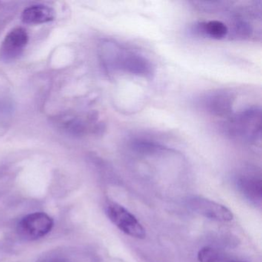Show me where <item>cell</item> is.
Wrapping results in <instances>:
<instances>
[{"mask_svg":"<svg viewBox=\"0 0 262 262\" xmlns=\"http://www.w3.org/2000/svg\"><path fill=\"white\" fill-rule=\"evenodd\" d=\"M98 52L101 65L110 76L125 74L143 79L154 76V66L147 56L119 41L102 39Z\"/></svg>","mask_w":262,"mask_h":262,"instance_id":"obj_1","label":"cell"},{"mask_svg":"<svg viewBox=\"0 0 262 262\" xmlns=\"http://www.w3.org/2000/svg\"><path fill=\"white\" fill-rule=\"evenodd\" d=\"M228 139L245 145H257L261 139V108L246 107L226 118L221 125Z\"/></svg>","mask_w":262,"mask_h":262,"instance_id":"obj_2","label":"cell"},{"mask_svg":"<svg viewBox=\"0 0 262 262\" xmlns=\"http://www.w3.org/2000/svg\"><path fill=\"white\" fill-rule=\"evenodd\" d=\"M236 98L237 95L231 89H217L199 95L194 104L198 110L210 116L227 118L233 113Z\"/></svg>","mask_w":262,"mask_h":262,"instance_id":"obj_3","label":"cell"},{"mask_svg":"<svg viewBox=\"0 0 262 262\" xmlns=\"http://www.w3.org/2000/svg\"><path fill=\"white\" fill-rule=\"evenodd\" d=\"M53 219L43 212L28 214L18 223L17 233L25 241H36L48 234L53 229Z\"/></svg>","mask_w":262,"mask_h":262,"instance_id":"obj_4","label":"cell"},{"mask_svg":"<svg viewBox=\"0 0 262 262\" xmlns=\"http://www.w3.org/2000/svg\"><path fill=\"white\" fill-rule=\"evenodd\" d=\"M106 214L111 222L125 234L139 239L145 238L146 236L145 228L140 222L121 205L110 202L106 206Z\"/></svg>","mask_w":262,"mask_h":262,"instance_id":"obj_5","label":"cell"},{"mask_svg":"<svg viewBox=\"0 0 262 262\" xmlns=\"http://www.w3.org/2000/svg\"><path fill=\"white\" fill-rule=\"evenodd\" d=\"M188 206L198 214L212 220L230 222L233 214L227 207L202 197H193L188 199Z\"/></svg>","mask_w":262,"mask_h":262,"instance_id":"obj_6","label":"cell"},{"mask_svg":"<svg viewBox=\"0 0 262 262\" xmlns=\"http://www.w3.org/2000/svg\"><path fill=\"white\" fill-rule=\"evenodd\" d=\"M29 37L24 28H16L10 31L0 47V58L5 62L17 59L28 43Z\"/></svg>","mask_w":262,"mask_h":262,"instance_id":"obj_7","label":"cell"},{"mask_svg":"<svg viewBox=\"0 0 262 262\" xmlns=\"http://www.w3.org/2000/svg\"><path fill=\"white\" fill-rule=\"evenodd\" d=\"M190 34L195 37L223 40L229 37V29L223 21L205 20L194 23L189 27Z\"/></svg>","mask_w":262,"mask_h":262,"instance_id":"obj_8","label":"cell"},{"mask_svg":"<svg viewBox=\"0 0 262 262\" xmlns=\"http://www.w3.org/2000/svg\"><path fill=\"white\" fill-rule=\"evenodd\" d=\"M55 13L53 9L43 5L31 6L24 10L22 14V20L24 24H42L53 21Z\"/></svg>","mask_w":262,"mask_h":262,"instance_id":"obj_9","label":"cell"},{"mask_svg":"<svg viewBox=\"0 0 262 262\" xmlns=\"http://www.w3.org/2000/svg\"><path fill=\"white\" fill-rule=\"evenodd\" d=\"M239 183L242 189L247 191L248 194L260 197L261 195V180L254 174H246L241 176Z\"/></svg>","mask_w":262,"mask_h":262,"instance_id":"obj_10","label":"cell"},{"mask_svg":"<svg viewBox=\"0 0 262 262\" xmlns=\"http://www.w3.org/2000/svg\"><path fill=\"white\" fill-rule=\"evenodd\" d=\"M198 258L200 262H217L219 254L214 248L205 247L199 251Z\"/></svg>","mask_w":262,"mask_h":262,"instance_id":"obj_11","label":"cell"},{"mask_svg":"<svg viewBox=\"0 0 262 262\" xmlns=\"http://www.w3.org/2000/svg\"><path fill=\"white\" fill-rule=\"evenodd\" d=\"M237 262H239V261H237Z\"/></svg>","mask_w":262,"mask_h":262,"instance_id":"obj_12","label":"cell"}]
</instances>
